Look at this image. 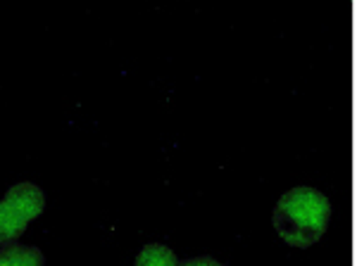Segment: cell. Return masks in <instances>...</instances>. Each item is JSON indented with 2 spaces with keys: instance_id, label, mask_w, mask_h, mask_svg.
<instances>
[{
  "instance_id": "4",
  "label": "cell",
  "mask_w": 357,
  "mask_h": 266,
  "mask_svg": "<svg viewBox=\"0 0 357 266\" xmlns=\"http://www.w3.org/2000/svg\"><path fill=\"white\" fill-rule=\"evenodd\" d=\"M136 266H178V259L167 245L153 242V245H146L138 252Z\"/></svg>"
},
{
  "instance_id": "6",
  "label": "cell",
  "mask_w": 357,
  "mask_h": 266,
  "mask_svg": "<svg viewBox=\"0 0 357 266\" xmlns=\"http://www.w3.org/2000/svg\"><path fill=\"white\" fill-rule=\"evenodd\" d=\"M0 266H13V264H10L8 259H3V257H0Z\"/></svg>"
},
{
  "instance_id": "5",
  "label": "cell",
  "mask_w": 357,
  "mask_h": 266,
  "mask_svg": "<svg viewBox=\"0 0 357 266\" xmlns=\"http://www.w3.org/2000/svg\"><path fill=\"white\" fill-rule=\"evenodd\" d=\"M178 266H224V264L212 257H193V259H186V262H178Z\"/></svg>"
},
{
  "instance_id": "2",
  "label": "cell",
  "mask_w": 357,
  "mask_h": 266,
  "mask_svg": "<svg viewBox=\"0 0 357 266\" xmlns=\"http://www.w3.org/2000/svg\"><path fill=\"white\" fill-rule=\"evenodd\" d=\"M43 190L33 183H17L0 200V245L17 242L29 224L43 214Z\"/></svg>"
},
{
  "instance_id": "1",
  "label": "cell",
  "mask_w": 357,
  "mask_h": 266,
  "mask_svg": "<svg viewBox=\"0 0 357 266\" xmlns=\"http://www.w3.org/2000/svg\"><path fill=\"white\" fill-rule=\"evenodd\" d=\"M331 219V202L324 193L298 186L279 198L272 214L274 230L291 247H310L326 233Z\"/></svg>"
},
{
  "instance_id": "3",
  "label": "cell",
  "mask_w": 357,
  "mask_h": 266,
  "mask_svg": "<svg viewBox=\"0 0 357 266\" xmlns=\"http://www.w3.org/2000/svg\"><path fill=\"white\" fill-rule=\"evenodd\" d=\"M0 257L8 259L13 266H43V252L33 245H20V242H10L3 245Z\"/></svg>"
}]
</instances>
